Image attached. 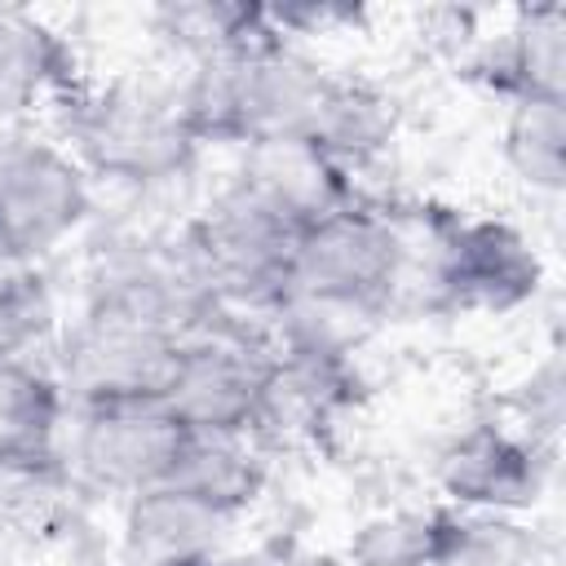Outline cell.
Returning <instances> with one entry per match:
<instances>
[{"instance_id": "obj_1", "label": "cell", "mask_w": 566, "mask_h": 566, "mask_svg": "<svg viewBox=\"0 0 566 566\" xmlns=\"http://www.w3.org/2000/svg\"><path fill=\"white\" fill-rule=\"evenodd\" d=\"M66 150L93 181L155 190L186 177L203 150L181 93L150 80L80 84L66 102Z\"/></svg>"}, {"instance_id": "obj_2", "label": "cell", "mask_w": 566, "mask_h": 566, "mask_svg": "<svg viewBox=\"0 0 566 566\" xmlns=\"http://www.w3.org/2000/svg\"><path fill=\"white\" fill-rule=\"evenodd\" d=\"M296 226L252 186L230 177L177 234L221 323L261 327L287 287Z\"/></svg>"}, {"instance_id": "obj_3", "label": "cell", "mask_w": 566, "mask_h": 566, "mask_svg": "<svg viewBox=\"0 0 566 566\" xmlns=\"http://www.w3.org/2000/svg\"><path fill=\"white\" fill-rule=\"evenodd\" d=\"M402 274L407 248L398 217L354 199L296 234L283 296L323 301L380 323L402 296Z\"/></svg>"}, {"instance_id": "obj_4", "label": "cell", "mask_w": 566, "mask_h": 566, "mask_svg": "<svg viewBox=\"0 0 566 566\" xmlns=\"http://www.w3.org/2000/svg\"><path fill=\"white\" fill-rule=\"evenodd\" d=\"M93 217V177L49 137H0V261L40 265Z\"/></svg>"}, {"instance_id": "obj_5", "label": "cell", "mask_w": 566, "mask_h": 566, "mask_svg": "<svg viewBox=\"0 0 566 566\" xmlns=\"http://www.w3.org/2000/svg\"><path fill=\"white\" fill-rule=\"evenodd\" d=\"M429 292L455 314H513L544 287L535 243L504 217H429Z\"/></svg>"}, {"instance_id": "obj_6", "label": "cell", "mask_w": 566, "mask_h": 566, "mask_svg": "<svg viewBox=\"0 0 566 566\" xmlns=\"http://www.w3.org/2000/svg\"><path fill=\"white\" fill-rule=\"evenodd\" d=\"M181 340L115 310L80 305L75 323L53 336L49 371L62 385L71 411L106 402L164 398Z\"/></svg>"}, {"instance_id": "obj_7", "label": "cell", "mask_w": 566, "mask_h": 566, "mask_svg": "<svg viewBox=\"0 0 566 566\" xmlns=\"http://www.w3.org/2000/svg\"><path fill=\"white\" fill-rule=\"evenodd\" d=\"M270 385V349L252 327L212 323L181 340L164 407L190 433H252Z\"/></svg>"}, {"instance_id": "obj_8", "label": "cell", "mask_w": 566, "mask_h": 566, "mask_svg": "<svg viewBox=\"0 0 566 566\" xmlns=\"http://www.w3.org/2000/svg\"><path fill=\"white\" fill-rule=\"evenodd\" d=\"M190 429L159 402H106L71 411V469L106 495H142L164 486L186 451Z\"/></svg>"}, {"instance_id": "obj_9", "label": "cell", "mask_w": 566, "mask_h": 566, "mask_svg": "<svg viewBox=\"0 0 566 566\" xmlns=\"http://www.w3.org/2000/svg\"><path fill=\"white\" fill-rule=\"evenodd\" d=\"M548 478L553 447L504 420H478L460 429L438 455V486L455 513L522 517L544 500Z\"/></svg>"}, {"instance_id": "obj_10", "label": "cell", "mask_w": 566, "mask_h": 566, "mask_svg": "<svg viewBox=\"0 0 566 566\" xmlns=\"http://www.w3.org/2000/svg\"><path fill=\"white\" fill-rule=\"evenodd\" d=\"M234 526V517L164 482L124 500L119 539L133 566H221Z\"/></svg>"}, {"instance_id": "obj_11", "label": "cell", "mask_w": 566, "mask_h": 566, "mask_svg": "<svg viewBox=\"0 0 566 566\" xmlns=\"http://www.w3.org/2000/svg\"><path fill=\"white\" fill-rule=\"evenodd\" d=\"M234 177L243 186H252L270 208H279L296 230H305V226L323 221L327 212L358 199L354 177L310 142L248 146Z\"/></svg>"}, {"instance_id": "obj_12", "label": "cell", "mask_w": 566, "mask_h": 566, "mask_svg": "<svg viewBox=\"0 0 566 566\" xmlns=\"http://www.w3.org/2000/svg\"><path fill=\"white\" fill-rule=\"evenodd\" d=\"M80 88L75 49L31 9L0 4V124L22 119Z\"/></svg>"}, {"instance_id": "obj_13", "label": "cell", "mask_w": 566, "mask_h": 566, "mask_svg": "<svg viewBox=\"0 0 566 566\" xmlns=\"http://www.w3.org/2000/svg\"><path fill=\"white\" fill-rule=\"evenodd\" d=\"M482 80L513 102H566V13L557 4L522 9L482 53Z\"/></svg>"}, {"instance_id": "obj_14", "label": "cell", "mask_w": 566, "mask_h": 566, "mask_svg": "<svg viewBox=\"0 0 566 566\" xmlns=\"http://www.w3.org/2000/svg\"><path fill=\"white\" fill-rule=\"evenodd\" d=\"M71 407L40 358H0V464H49Z\"/></svg>"}, {"instance_id": "obj_15", "label": "cell", "mask_w": 566, "mask_h": 566, "mask_svg": "<svg viewBox=\"0 0 566 566\" xmlns=\"http://www.w3.org/2000/svg\"><path fill=\"white\" fill-rule=\"evenodd\" d=\"M168 482L239 522L265 495L270 460L252 433H190Z\"/></svg>"}, {"instance_id": "obj_16", "label": "cell", "mask_w": 566, "mask_h": 566, "mask_svg": "<svg viewBox=\"0 0 566 566\" xmlns=\"http://www.w3.org/2000/svg\"><path fill=\"white\" fill-rule=\"evenodd\" d=\"M150 27L159 44H168L186 71L203 62H221L230 53H243L261 40H274L265 4H239V0H186V4H159L150 13Z\"/></svg>"}, {"instance_id": "obj_17", "label": "cell", "mask_w": 566, "mask_h": 566, "mask_svg": "<svg viewBox=\"0 0 566 566\" xmlns=\"http://www.w3.org/2000/svg\"><path fill=\"white\" fill-rule=\"evenodd\" d=\"M460 513L451 504H407L367 517L345 548V566H438Z\"/></svg>"}, {"instance_id": "obj_18", "label": "cell", "mask_w": 566, "mask_h": 566, "mask_svg": "<svg viewBox=\"0 0 566 566\" xmlns=\"http://www.w3.org/2000/svg\"><path fill=\"white\" fill-rule=\"evenodd\" d=\"M504 168L531 195H562L566 186V102H513L504 115Z\"/></svg>"}, {"instance_id": "obj_19", "label": "cell", "mask_w": 566, "mask_h": 566, "mask_svg": "<svg viewBox=\"0 0 566 566\" xmlns=\"http://www.w3.org/2000/svg\"><path fill=\"white\" fill-rule=\"evenodd\" d=\"M57 336V301L40 265L0 261V358H35Z\"/></svg>"}, {"instance_id": "obj_20", "label": "cell", "mask_w": 566, "mask_h": 566, "mask_svg": "<svg viewBox=\"0 0 566 566\" xmlns=\"http://www.w3.org/2000/svg\"><path fill=\"white\" fill-rule=\"evenodd\" d=\"M438 566H553L544 539L522 526V517H478L460 513L455 535Z\"/></svg>"}, {"instance_id": "obj_21", "label": "cell", "mask_w": 566, "mask_h": 566, "mask_svg": "<svg viewBox=\"0 0 566 566\" xmlns=\"http://www.w3.org/2000/svg\"><path fill=\"white\" fill-rule=\"evenodd\" d=\"M517 429L544 447L557 442V429H562V363H557V354H548L539 367H531V380L517 394Z\"/></svg>"}, {"instance_id": "obj_22", "label": "cell", "mask_w": 566, "mask_h": 566, "mask_svg": "<svg viewBox=\"0 0 566 566\" xmlns=\"http://www.w3.org/2000/svg\"><path fill=\"white\" fill-rule=\"evenodd\" d=\"M221 566H336V562L301 548L296 539H265V544H252L248 553H226Z\"/></svg>"}]
</instances>
